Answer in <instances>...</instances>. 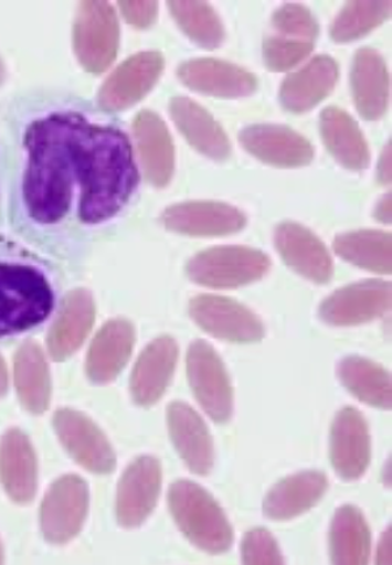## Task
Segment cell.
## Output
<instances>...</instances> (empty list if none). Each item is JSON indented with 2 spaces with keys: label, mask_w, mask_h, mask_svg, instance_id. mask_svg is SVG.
<instances>
[{
  "label": "cell",
  "mask_w": 392,
  "mask_h": 565,
  "mask_svg": "<svg viewBox=\"0 0 392 565\" xmlns=\"http://www.w3.org/2000/svg\"><path fill=\"white\" fill-rule=\"evenodd\" d=\"M190 315L206 333L220 340L255 342L265 335L259 318L247 307L230 298L197 297L191 300Z\"/></svg>",
  "instance_id": "cell-6"
},
{
  "label": "cell",
  "mask_w": 392,
  "mask_h": 565,
  "mask_svg": "<svg viewBox=\"0 0 392 565\" xmlns=\"http://www.w3.org/2000/svg\"><path fill=\"white\" fill-rule=\"evenodd\" d=\"M320 130L330 152L343 167L362 170L369 163L365 139L356 121L339 107H329L320 117Z\"/></svg>",
  "instance_id": "cell-24"
},
{
  "label": "cell",
  "mask_w": 392,
  "mask_h": 565,
  "mask_svg": "<svg viewBox=\"0 0 392 565\" xmlns=\"http://www.w3.org/2000/svg\"><path fill=\"white\" fill-rule=\"evenodd\" d=\"M372 548L368 521L358 507L347 504L333 514L330 527V556L333 564H367Z\"/></svg>",
  "instance_id": "cell-22"
},
{
  "label": "cell",
  "mask_w": 392,
  "mask_h": 565,
  "mask_svg": "<svg viewBox=\"0 0 392 565\" xmlns=\"http://www.w3.org/2000/svg\"><path fill=\"white\" fill-rule=\"evenodd\" d=\"M335 249L354 266L390 274L391 271V235L375 231H360L341 234L335 239Z\"/></svg>",
  "instance_id": "cell-29"
},
{
  "label": "cell",
  "mask_w": 392,
  "mask_h": 565,
  "mask_svg": "<svg viewBox=\"0 0 392 565\" xmlns=\"http://www.w3.org/2000/svg\"><path fill=\"white\" fill-rule=\"evenodd\" d=\"M329 489V479L318 470L299 471L282 479L271 489L263 511L274 521H289L316 507Z\"/></svg>",
  "instance_id": "cell-15"
},
{
  "label": "cell",
  "mask_w": 392,
  "mask_h": 565,
  "mask_svg": "<svg viewBox=\"0 0 392 565\" xmlns=\"http://www.w3.org/2000/svg\"><path fill=\"white\" fill-rule=\"evenodd\" d=\"M377 217L382 221V223H390L391 220V198L384 196L382 202L377 206Z\"/></svg>",
  "instance_id": "cell-40"
},
{
  "label": "cell",
  "mask_w": 392,
  "mask_h": 565,
  "mask_svg": "<svg viewBox=\"0 0 392 565\" xmlns=\"http://www.w3.org/2000/svg\"><path fill=\"white\" fill-rule=\"evenodd\" d=\"M162 483L160 461L139 457L125 471L117 493V518L120 525L137 527L155 510Z\"/></svg>",
  "instance_id": "cell-8"
},
{
  "label": "cell",
  "mask_w": 392,
  "mask_h": 565,
  "mask_svg": "<svg viewBox=\"0 0 392 565\" xmlns=\"http://www.w3.org/2000/svg\"><path fill=\"white\" fill-rule=\"evenodd\" d=\"M275 30L269 40L276 44L312 52L319 28L312 13L301 4H285L275 12Z\"/></svg>",
  "instance_id": "cell-31"
},
{
  "label": "cell",
  "mask_w": 392,
  "mask_h": 565,
  "mask_svg": "<svg viewBox=\"0 0 392 565\" xmlns=\"http://www.w3.org/2000/svg\"><path fill=\"white\" fill-rule=\"evenodd\" d=\"M134 343L133 327L126 321H113L98 334L89 356L92 377L108 382L125 366Z\"/></svg>",
  "instance_id": "cell-28"
},
{
  "label": "cell",
  "mask_w": 392,
  "mask_h": 565,
  "mask_svg": "<svg viewBox=\"0 0 392 565\" xmlns=\"http://www.w3.org/2000/svg\"><path fill=\"white\" fill-rule=\"evenodd\" d=\"M59 262L0 228V339L46 323L60 297Z\"/></svg>",
  "instance_id": "cell-2"
},
{
  "label": "cell",
  "mask_w": 392,
  "mask_h": 565,
  "mask_svg": "<svg viewBox=\"0 0 392 565\" xmlns=\"http://www.w3.org/2000/svg\"><path fill=\"white\" fill-rule=\"evenodd\" d=\"M390 305L391 285L368 280L335 291L320 306L319 315L330 326H360L380 318Z\"/></svg>",
  "instance_id": "cell-7"
},
{
  "label": "cell",
  "mask_w": 392,
  "mask_h": 565,
  "mask_svg": "<svg viewBox=\"0 0 392 565\" xmlns=\"http://www.w3.org/2000/svg\"><path fill=\"white\" fill-rule=\"evenodd\" d=\"M92 319H94V307L91 300L84 296H77L70 302L62 313L60 323L56 324L53 334V350L59 356L66 355L87 333Z\"/></svg>",
  "instance_id": "cell-33"
},
{
  "label": "cell",
  "mask_w": 392,
  "mask_h": 565,
  "mask_svg": "<svg viewBox=\"0 0 392 565\" xmlns=\"http://www.w3.org/2000/svg\"><path fill=\"white\" fill-rule=\"evenodd\" d=\"M391 149L390 146L382 156V161L380 164V178L383 183H389L391 178Z\"/></svg>",
  "instance_id": "cell-39"
},
{
  "label": "cell",
  "mask_w": 392,
  "mask_h": 565,
  "mask_svg": "<svg viewBox=\"0 0 392 565\" xmlns=\"http://www.w3.org/2000/svg\"><path fill=\"white\" fill-rule=\"evenodd\" d=\"M338 374L360 402L378 409H391V377L380 364L362 356H347L340 362Z\"/></svg>",
  "instance_id": "cell-25"
},
{
  "label": "cell",
  "mask_w": 392,
  "mask_h": 565,
  "mask_svg": "<svg viewBox=\"0 0 392 565\" xmlns=\"http://www.w3.org/2000/svg\"><path fill=\"white\" fill-rule=\"evenodd\" d=\"M61 438L83 467L95 473H110L116 456L102 431L77 414L61 413L56 418Z\"/></svg>",
  "instance_id": "cell-19"
},
{
  "label": "cell",
  "mask_w": 392,
  "mask_h": 565,
  "mask_svg": "<svg viewBox=\"0 0 392 565\" xmlns=\"http://www.w3.org/2000/svg\"><path fill=\"white\" fill-rule=\"evenodd\" d=\"M276 247L292 269L317 284H326L332 277V260L324 243L308 228L285 223L276 228Z\"/></svg>",
  "instance_id": "cell-14"
},
{
  "label": "cell",
  "mask_w": 392,
  "mask_h": 565,
  "mask_svg": "<svg viewBox=\"0 0 392 565\" xmlns=\"http://www.w3.org/2000/svg\"><path fill=\"white\" fill-rule=\"evenodd\" d=\"M242 563L248 565L283 564L284 557L273 534L266 529L248 531L241 545Z\"/></svg>",
  "instance_id": "cell-35"
},
{
  "label": "cell",
  "mask_w": 392,
  "mask_h": 565,
  "mask_svg": "<svg viewBox=\"0 0 392 565\" xmlns=\"http://www.w3.org/2000/svg\"><path fill=\"white\" fill-rule=\"evenodd\" d=\"M88 507L87 486L77 477H66L54 484L42 505V529L50 541L66 542L83 525Z\"/></svg>",
  "instance_id": "cell-10"
},
{
  "label": "cell",
  "mask_w": 392,
  "mask_h": 565,
  "mask_svg": "<svg viewBox=\"0 0 392 565\" xmlns=\"http://www.w3.org/2000/svg\"><path fill=\"white\" fill-rule=\"evenodd\" d=\"M0 562H2V547H0Z\"/></svg>",
  "instance_id": "cell-42"
},
{
  "label": "cell",
  "mask_w": 392,
  "mask_h": 565,
  "mask_svg": "<svg viewBox=\"0 0 392 565\" xmlns=\"http://www.w3.org/2000/svg\"><path fill=\"white\" fill-rule=\"evenodd\" d=\"M170 113L184 138L199 152L213 160H225L231 153L230 140L223 128L201 105L184 97H176Z\"/></svg>",
  "instance_id": "cell-21"
},
{
  "label": "cell",
  "mask_w": 392,
  "mask_h": 565,
  "mask_svg": "<svg viewBox=\"0 0 392 565\" xmlns=\"http://www.w3.org/2000/svg\"><path fill=\"white\" fill-rule=\"evenodd\" d=\"M356 106L369 120L380 119L388 110L390 82L386 64L373 49H361L352 70Z\"/></svg>",
  "instance_id": "cell-20"
},
{
  "label": "cell",
  "mask_w": 392,
  "mask_h": 565,
  "mask_svg": "<svg viewBox=\"0 0 392 565\" xmlns=\"http://www.w3.org/2000/svg\"><path fill=\"white\" fill-rule=\"evenodd\" d=\"M330 457L333 470L345 481H358L367 473L372 445L367 420L353 407H345L335 417Z\"/></svg>",
  "instance_id": "cell-9"
},
{
  "label": "cell",
  "mask_w": 392,
  "mask_h": 565,
  "mask_svg": "<svg viewBox=\"0 0 392 565\" xmlns=\"http://www.w3.org/2000/svg\"><path fill=\"white\" fill-rule=\"evenodd\" d=\"M137 134L142 164L149 181L163 188L174 171V147L163 121L152 113L141 114Z\"/></svg>",
  "instance_id": "cell-23"
},
{
  "label": "cell",
  "mask_w": 392,
  "mask_h": 565,
  "mask_svg": "<svg viewBox=\"0 0 392 565\" xmlns=\"http://www.w3.org/2000/svg\"><path fill=\"white\" fill-rule=\"evenodd\" d=\"M178 360L177 342L163 335L141 354L134 370L131 388L140 405H152L162 397L172 381Z\"/></svg>",
  "instance_id": "cell-17"
},
{
  "label": "cell",
  "mask_w": 392,
  "mask_h": 565,
  "mask_svg": "<svg viewBox=\"0 0 392 565\" xmlns=\"http://www.w3.org/2000/svg\"><path fill=\"white\" fill-rule=\"evenodd\" d=\"M10 174V140L2 110H0V228L6 221L7 189Z\"/></svg>",
  "instance_id": "cell-36"
},
{
  "label": "cell",
  "mask_w": 392,
  "mask_h": 565,
  "mask_svg": "<svg viewBox=\"0 0 392 565\" xmlns=\"http://www.w3.org/2000/svg\"><path fill=\"white\" fill-rule=\"evenodd\" d=\"M339 68L330 56H318L284 82L280 97L285 109L305 113L330 95L338 82Z\"/></svg>",
  "instance_id": "cell-18"
},
{
  "label": "cell",
  "mask_w": 392,
  "mask_h": 565,
  "mask_svg": "<svg viewBox=\"0 0 392 565\" xmlns=\"http://www.w3.org/2000/svg\"><path fill=\"white\" fill-rule=\"evenodd\" d=\"M168 427L178 455L192 473L210 475L215 448L201 416L187 404L173 403L168 409Z\"/></svg>",
  "instance_id": "cell-11"
},
{
  "label": "cell",
  "mask_w": 392,
  "mask_h": 565,
  "mask_svg": "<svg viewBox=\"0 0 392 565\" xmlns=\"http://www.w3.org/2000/svg\"><path fill=\"white\" fill-rule=\"evenodd\" d=\"M0 473L7 491L17 502L25 503L33 498L35 461L24 435L12 431L3 439L0 448Z\"/></svg>",
  "instance_id": "cell-26"
},
{
  "label": "cell",
  "mask_w": 392,
  "mask_h": 565,
  "mask_svg": "<svg viewBox=\"0 0 392 565\" xmlns=\"http://www.w3.org/2000/svg\"><path fill=\"white\" fill-rule=\"evenodd\" d=\"M162 221L170 231L195 237H219L237 233L246 224L244 214L234 206L212 202L170 206L163 213Z\"/></svg>",
  "instance_id": "cell-12"
},
{
  "label": "cell",
  "mask_w": 392,
  "mask_h": 565,
  "mask_svg": "<svg viewBox=\"0 0 392 565\" xmlns=\"http://www.w3.org/2000/svg\"><path fill=\"white\" fill-rule=\"evenodd\" d=\"M188 375L192 392L204 412L218 422L230 420L233 392L223 361L205 341L192 343L188 354Z\"/></svg>",
  "instance_id": "cell-5"
},
{
  "label": "cell",
  "mask_w": 392,
  "mask_h": 565,
  "mask_svg": "<svg viewBox=\"0 0 392 565\" xmlns=\"http://www.w3.org/2000/svg\"><path fill=\"white\" fill-rule=\"evenodd\" d=\"M170 11L181 26L199 46L215 49L224 39L223 24L218 13L204 2H170Z\"/></svg>",
  "instance_id": "cell-30"
},
{
  "label": "cell",
  "mask_w": 392,
  "mask_h": 565,
  "mask_svg": "<svg viewBox=\"0 0 392 565\" xmlns=\"http://www.w3.org/2000/svg\"><path fill=\"white\" fill-rule=\"evenodd\" d=\"M390 12V2L348 3L333 21L331 38L337 42L358 40L383 23Z\"/></svg>",
  "instance_id": "cell-32"
},
{
  "label": "cell",
  "mask_w": 392,
  "mask_h": 565,
  "mask_svg": "<svg viewBox=\"0 0 392 565\" xmlns=\"http://www.w3.org/2000/svg\"><path fill=\"white\" fill-rule=\"evenodd\" d=\"M168 499L177 526L192 545L212 555L231 548L234 540L231 521L202 486L180 479L170 486Z\"/></svg>",
  "instance_id": "cell-3"
},
{
  "label": "cell",
  "mask_w": 392,
  "mask_h": 565,
  "mask_svg": "<svg viewBox=\"0 0 392 565\" xmlns=\"http://www.w3.org/2000/svg\"><path fill=\"white\" fill-rule=\"evenodd\" d=\"M74 90L31 87L2 107L10 140L6 223L55 262L74 264L139 185L128 135Z\"/></svg>",
  "instance_id": "cell-1"
},
{
  "label": "cell",
  "mask_w": 392,
  "mask_h": 565,
  "mask_svg": "<svg viewBox=\"0 0 392 565\" xmlns=\"http://www.w3.org/2000/svg\"><path fill=\"white\" fill-rule=\"evenodd\" d=\"M163 68L160 54L148 53L127 63L119 75L114 78L113 85L106 92V102L102 105L114 111L120 106L137 102L153 87Z\"/></svg>",
  "instance_id": "cell-27"
},
{
  "label": "cell",
  "mask_w": 392,
  "mask_h": 565,
  "mask_svg": "<svg viewBox=\"0 0 392 565\" xmlns=\"http://www.w3.org/2000/svg\"><path fill=\"white\" fill-rule=\"evenodd\" d=\"M126 11L131 21L138 25H149L157 15L156 3L126 4Z\"/></svg>",
  "instance_id": "cell-37"
},
{
  "label": "cell",
  "mask_w": 392,
  "mask_h": 565,
  "mask_svg": "<svg viewBox=\"0 0 392 565\" xmlns=\"http://www.w3.org/2000/svg\"><path fill=\"white\" fill-rule=\"evenodd\" d=\"M4 388V374L3 369L0 366V392H2Z\"/></svg>",
  "instance_id": "cell-41"
},
{
  "label": "cell",
  "mask_w": 392,
  "mask_h": 565,
  "mask_svg": "<svg viewBox=\"0 0 392 565\" xmlns=\"http://www.w3.org/2000/svg\"><path fill=\"white\" fill-rule=\"evenodd\" d=\"M19 387L28 405L34 411L44 409L47 381L44 363L34 348H25L18 367Z\"/></svg>",
  "instance_id": "cell-34"
},
{
  "label": "cell",
  "mask_w": 392,
  "mask_h": 565,
  "mask_svg": "<svg viewBox=\"0 0 392 565\" xmlns=\"http://www.w3.org/2000/svg\"><path fill=\"white\" fill-rule=\"evenodd\" d=\"M242 145L256 159L280 168L305 167L311 162L310 142L288 127L252 126L241 134Z\"/></svg>",
  "instance_id": "cell-13"
},
{
  "label": "cell",
  "mask_w": 392,
  "mask_h": 565,
  "mask_svg": "<svg viewBox=\"0 0 392 565\" xmlns=\"http://www.w3.org/2000/svg\"><path fill=\"white\" fill-rule=\"evenodd\" d=\"M178 76L189 88L221 98L252 95L258 85L248 71L216 60H194L183 63L178 71Z\"/></svg>",
  "instance_id": "cell-16"
},
{
  "label": "cell",
  "mask_w": 392,
  "mask_h": 565,
  "mask_svg": "<svg viewBox=\"0 0 392 565\" xmlns=\"http://www.w3.org/2000/svg\"><path fill=\"white\" fill-rule=\"evenodd\" d=\"M375 562L391 564V527L382 534L380 543H378Z\"/></svg>",
  "instance_id": "cell-38"
},
{
  "label": "cell",
  "mask_w": 392,
  "mask_h": 565,
  "mask_svg": "<svg viewBox=\"0 0 392 565\" xmlns=\"http://www.w3.org/2000/svg\"><path fill=\"white\" fill-rule=\"evenodd\" d=\"M268 268V257L258 249L227 246L192 257L188 275L192 281L209 288L233 289L259 280Z\"/></svg>",
  "instance_id": "cell-4"
}]
</instances>
